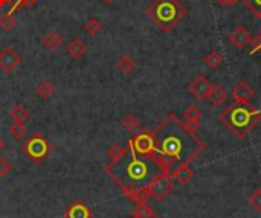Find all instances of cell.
<instances>
[{"label": "cell", "instance_id": "6da1fadb", "mask_svg": "<svg viewBox=\"0 0 261 218\" xmlns=\"http://www.w3.org/2000/svg\"><path fill=\"white\" fill-rule=\"evenodd\" d=\"M153 134L156 138L158 158L166 171L182 164L194 162L205 150V144L197 138L196 132L174 113L165 118Z\"/></svg>", "mask_w": 261, "mask_h": 218}, {"label": "cell", "instance_id": "7a4b0ae2", "mask_svg": "<svg viewBox=\"0 0 261 218\" xmlns=\"http://www.w3.org/2000/svg\"><path fill=\"white\" fill-rule=\"evenodd\" d=\"M261 119V110L242 102H232L220 113V120L237 139H244Z\"/></svg>", "mask_w": 261, "mask_h": 218}, {"label": "cell", "instance_id": "3957f363", "mask_svg": "<svg viewBox=\"0 0 261 218\" xmlns=\"http://www.w3.org/2000/svg\"><path fill=\"white\" fill-rule=\"evenodd\" d=\"M147 14L162 30L168 32L186 16V10L178 0H154Z\"/></svg>", "mask_w": 261, "mask_h": 218}, {"label": "cell", "instance_id": "277c9868", "mask_svg": "<svg viewBox=\"0 0 261 218\" xmlns=\"http://www.w3.org/2000/svg\"><path fill=\"white\" fill-rule=\"evenodd\" d=\"M172 191V177L170 171H164L158 174L144 190V197L145 198H156L158 202L165 200L170 192Z\"/></svg>", "mask_w": 261, "mask_h": 218}, {"label": "cell", "instance_id": "5b68a950", "mask_svg": "<svg viewBox=\"0 0 261 218\" xmlns=\"http://www.w3.org/2000/svg\"><path fill=\"white\" fill-rule=\"evenodd\" d=\"M130 145L138 154L150 156V158H158V146H156V138L153 133L142 132L136 138L130 140Z\"/></svg>", "mask_w": 261, "mask_h": 218}, {"label": "cell", "instance_id": "8992f818", "mask_svg": "<svg viewBox=\"0 0 261 218\" xmlns=\"http://www.w3.org/2000/svg\"><path fill=\"white\" fill-rule=\"evenodd\" d=\"M48 151H49V144L42 134H34L23 146V152H26L34 160H42L43 158H46Z\"/></svg>", "mask_w": 261, "mask_h": 218}, {"label": "cell", "instance_id": "52a82bcc", "mask_svg": "<svg viewBox=\"0 0 261 218\" xmlns=\"http://www.w3.org/2000/svg\"><path fill=\"white\" fill-rule=\"evenodd\" d=\"M20 64H22V56L14 48L6 46L0 50V70H4L6 75H11Z\"/></svg>", "mask_w": 261, "mask_h": 218}, {"label": "cell", "instance_id": "ba28073f", "mask_svg": "<svg viewBox=\"0 0 261 218\" xmlns=\"http://www.w3.org/2000/svg\"><path fill=\"white\" fill-rule=\"evenodd\" d=\"M212 88V84L208 81V78L205 75H198L192 82H190L188 86V92L191 95L198 100V101H206L208 100V95Z\"/></svg>", "mask_w": 261, "mask_h": 218}, {"label": "cell", "instance_id": "9c48e42d", "mask_svg": "<svg viewBox=\"0 0 261 218\" xmlns=\"http://www.w3.org/2000/svg\"><path fill=\"white\" fill-rule=\"evenodd\" d=\"M252 40H254V38H252L250 32H249V30H248L246 28H243V26H237V28L229 34V42L232 43V46L237 48V49L246 48L248 44L252 43Z\"/></svg>", "mask_w": 261, "mask_h": 218}, {"label": "cell", "instance_id": "30bf717a", "mask_svg": "<svg viewBox=\"0 0 261 218\" xmlns=\"http://www.w3.org/2000/svg\"><path fill=\"white\" fill-rule=\"evenodd\" d=\"M230 96L234 98V101L236 102H242V104H249L250 102V100L255 96V92H254V88L248 84V82H244V81H240L236 87H234V90L230 92Z\"/></svg>", "mask_w": 261, "mask_h": 218}, {"label": "cell", "instance_id": "8fae6325", "mask_svg": "<svg viewBox=\"0 0 261 218\" xmlns=\"http://www.w3.org/2000/svg\"><path fill=\"white\" fill-rule=\"evenodd\" d=\"M170 174H171L172 180H176L180 184H188L194 178V171L191 170L190 164H182V165L174 166L170 171Z\"/></svg>", "mask_w": 261, "mask_h": 218}, {"label": "cell", "instance_id": "7c38bea8", "mask_svg": "<svg viewBox=\"0 0 261 218\" xmlns=\"http://www.w3.org/2000/svg\"><path fill=\"white\" fill-rule=\"evenodd\" d=\"M66 52L72 60H81L87 54V44L80 37H74L66 44Z\"/></svg>", "mask_w": 261, "mask_h": 218}, {"label": "cell", "instance_id": "4fadbf2b", "mask_svg": "<svg viewBox=\"0 0 261 218\" xmlns=\"http://www.w3.org/2000/svg\"><path fill=\"white\" fill-rule=\"evenodd\" d=\"M184 119H185V124L192 132H197V128L200 127V120H202V110H200V107L190 106L184 112Z\"/></svg>", "mask_w": 261, "mask_h": 218}, {"label": "cell", "instance_id": "5bb4252c", "mask_svg": "<svg viewBox=\"0 0 261 218\" xmlns=\"http://www.w3.org/2000/svg\"><path fill=\"white\" fill-rule=\"evenodd\" d=\"M64 43L63 36L58 30H49L43 37V48L48 50H58Z\"/></svg>", "mask_w": 261, "mask_h": 218}, {"label": "cell", "instance_id": "9a60e30c", "mask_svg": "<svg viewBox=\"0 0 261 218\" xmlns=\"http://www.w3.org/2000/svg\"><path fill=\"white\" fill-rule=\"evenodd\" d=\"M55 86L54 82L48 81V80H43L37 84L36 87V95L40 98V100H50L54 95H55Z\"/></svg>", "mask_w": 261, "mask_h": 218}, {"label": "cell", "instance_id": "2e32d148", "mask_svg": "<svg viewBox=\"0 0 261 218\" xmlns=\"http://www.w3.org/2000/svg\"><path fill=\"white\" fill-rule=\"evenodd\" d=\"M226 98H228V93H226V90H224L223 87H220V86H212V88H211V92H210V95H208V101H210L212 106H216V107L222 106V104L226 101Z\"/></svg>", "mask_w": 261, "mask_h": 218}, {"label": "cell", "instance_id": "e0dca14e", "mask_svg": "<svg viewBox=\"0 0 261 218\" xmlns=\"http://www.w3.org/2000/svg\"><path fill=\"white\" fill-rule=\"evenodd\" d=\"M136 69V61L132 55H122L118 61V70L124 75H132Z\"/></svg>", "mask_w": 261, "mask_h": 218}, {"label": "cell", "instance_id": "ac0fdd59", "mask_svg": "<svg viewBox=\"0 0 261 218\" xmlns=\"http://www.w3.org/2000/svg\"><path fill=\"white\" fill-rule=\"evenodd\" d=\"M132 218H160V216H158L156 212L145 203H138L132 212Z\"/></svg>", "mask_w": 261, "mask_h": 218}, {"label": "cell", "instance_id": "d6986e66", "mask_svg": "<svg viewBox=\"0 0 261 218\" xmlns=\"http://www.w3.org/2000/svg\"><path fill=\"white\" fill-rule=\"evenodd\" d=\"M8 114H10V118L14 122H26L29 119V116H31V114H29V110L24 106H22V104H17V106L11 107Z\"/></svg>", "mask_w": 261, "mask_h": 218}, {"label": "cell", "instance_id": "ffe728a7", "mask_svg": "<svg viewBox=\"0 0 261 218\" xmlns=\"http://www.w3.org/2000/svg\"><path fill=\"white\" fill-rule=\"evenodd\" d=\"M8 133H10V136L12 139L22 140L28 134V127H26L24 122H12L11 126H10V128H8Z\"/></svg>", "mask_w": 261, "mask_h": 218}, {"label": "cell", "instance_id": "44dd1931", "mask_svg": "<svg viewBox=\"0 0 261 218\" xmlns=\"http://www.w3.org/2000/svg\"><path fill=\"white\" fill-rule=\"evenodd\" d=\"M101 30H102V23L96 17H90L89 20L86 22V24H84V32L87 36H90V37H96L101 32Z\"/></svg>", "mask_w": 261, "mask_h": 218}, {"label": "cell", "instance_id": "7402d4cb", "mask_svg": "<svg viewBox=\"0 0 261 218\" xmlns=\"http://www.w3.org/2000/svg\"><path fill=\"white\" fill-rule=\"evenodd\" d=\"M203 61H205L206 66H210L211 69H218L223 64V56L218 50H211L203 56Z\"/></svg>", "mask_w": 261, "mask_h": 218}, {"label": "cell", "instance_id": "603a6c76", "mask_svg": "<svg viewBox=\"0 0 261 218\" xmlns=\"http://www.w3.org/2000/svg\"><path fill=\"white\" fill-rule=\"evenodd\" d=\"M18 23V20L14 17L12 12H5L2 17H0V28L4 30H11L12 28H16Z\"/></svg>", "mask_w": 261, "mask_h": 218}, {"label": "cell", "instance_id": "cb8c5ba5", "mask_svg": "<svg viewBox=\"0 0 261 218\" xmlns=\"http://www.w3.org/2000/svg\"><path fill=\"white\" fill-rule=\"evenodd\" d=\"M122 127L128 132V133H134L139 128V119L134 114H127L122 119Z\"/></svg>", "mask_w": 261, "mask_h": 218}, {"label": "cell", "instance_id": "d4e9b609", "mask_svg": "<svg viewBox=\"0 0 261 218\" xmlns=\"http://www.w3.org/2000/svg\"><path fill=\"white\" fill-rule=\"evenodd\" d=\"M69 218H90V210L86 206H72L68 212Z\"/></svg>", "mask_w": 261, "mask_h": 218}, {"label": "cell", "instance_id": "484cf974", "mask_svg": "<svg viewBox=\"0 0 261 218\" xmlns=\"http://www.w3.org/2000/svg\"><path fill=\"white\" fill-rule=\"evenodd\" d=\"M127 148H122L120 145H113L110 146V150L107 151V156H108V159H110V164L112 162H116V160H120L122 156L126 154Z\"/></svg>", "mask_w": 261, "mask_h": 218}, {"label": "cell", "instance_id": "4316f807", "mask_svg": "<svg viewBox=\"0 0 261 218\" xmlns=\"http://www.w3.org/2000/svg\"><path fill=\"white\" fill-rule=\"evenodd\" d=\"M14 171V165L10 162L8 158H0V178L8 177Z\"/></svg>", "mask_w": 261, "mask_h": 218}, {"label": "cell", "instance_id": "83f0119b", "mask_svg": "<svg viewBox=\"0 0 261 218\" xmlns=\"http://www.w3.org/2000/svg\"><path fill=\"white\" fill-rule=\"evenodd\" d=\"M249 204H250L256 212H261V188L255 190V191L249 196Z\"/></svg>", "mask_w": 261, "mask_h": 218}, {"label": "cell", "instance_id": "f1b7e54d", "mask_svg": "<svg viewBox=\"0 0 261 218\" xmlns=\"http://www.w3.org/2000/svg\"><path fill=\"white\" fill-rule=\"evenodd\" d=\"M242 2L255 14V16H261V0H242Z\"/></svg>", "mask_w": 261, "mask_h": 218}, {"label": "cell", "instance_id": "f546056e", "mask_svg": "<svg viewBox=\"0 0 261 218\" xmlns=\"http://www.w3.org/2000/svg\"><path fill=\"white\" fill-rule=\"evenodd\" d=\"M34 2H37V0H17L16 5L11 8V11H10V12H12V14H14V12H16V11L20 8V6H23V5H32Z\"/></svg>", "mask_w": 261, "mask_h": 218}, {"label": "cell", "instance_id": "4dcf8cb0", "mask_svg": "<svg viewBox=\"0 0 261 218\" xmlns=\"http://www.w3.org/2000/svg\"><path fill=\"white\" fill-rule=\"evenodd\" d=\"M252 43H254V48L249 50V54H250V55L256 54V52L261 49V32H260V36L256 37V40H252Z\"/></svg>", "mask_w": 261, "mask_h": 218}, {"label": "cell", "instance_id": "1f68e13d", "mask_svg": "<svg viewBox=\"0 0 261 218\" xmlns=\"http://www.w3.org/2000/svg\"><path fill=\"white\" fill-rule=\"evenodd\" d=\"M216 2L222 6H230V5H237L242 0H216Z\"/></svg>", "mask_w": 261, "mask_h": 218}, {"label": "cell", "instance_id": "d6a6232c", "mask_svg": "<svg viewBox=\"0 0 261 218\" xmlns=\"http://www.w3.org/2000/svg\"><path fill=\"white\" fill-rule=\"evenodd\" d=\"M5 148H6V140H5L2 136H0V152H2Z\"/></svg>", "mask_w": 261, "mask_h": 218}, {"label": "cell", "instance_id": "836d02e7", "mask_svg": "<svg viewBox=\"0 0 261 218\" xmlns=\"http://www.w3.org/2000/svg\"><path fill=\"white\" fill-rule=\"evenodd\" d=\"M6 4H11V0H0V8L5 6Z\"/></svg>", "mask_w": 261, "mask_h": 218}, {"label": "cell", "instance_id": "e575fe53", "mask_svg": "<svg viewBox=\"0 0 261 218\" xmlns=\"http://www.w3.org/2000/svg\"><path fill=\"white\" fill-rule=\"evenodd\" d=\"M106 4H112V2H114V0H104Z\"/></svg>", "mask_w": 261, "mask_h": 218}, {"label": "cell", "instance_id": "d590c367", "mask_svg": "<svg viewBox=\"0 0 261 218\" xmlns=\"http://www.w3.org/2000/svg\"><path fill=\"white\" fill-rule=\"evenodd\" d=\"M188 2H192V0H188Z\"/></svg>", "mask_w": 261, "mask_h": 218}, {"label": "cell", "instance_id": "8d00e7d4", "mask_svg": "<svg viewBox=\"0 0 261 218\" xmlns=\"http://www.w3.org/2000/svg\"><path fill=\"white\" fill-rule=\"evenodd\" d=\"M260 18H261V16H260Z\"/></svg>", "mask_w": 261, "mask_h": 218}]
</instances>
